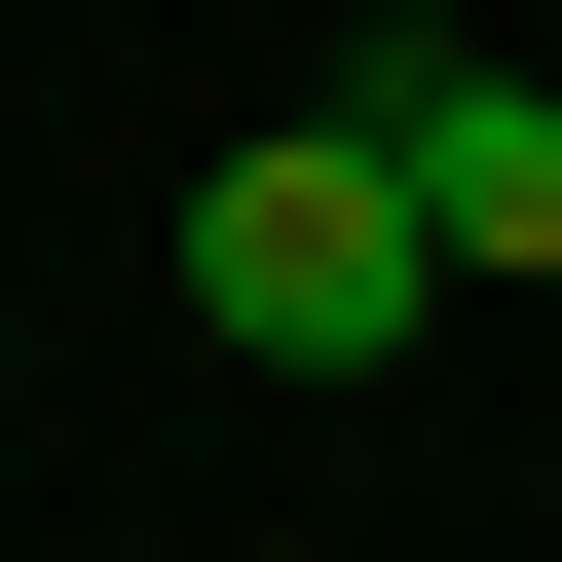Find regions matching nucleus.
<instances>
[{
    "label": "nucleus",
    "instance_id": "1",
    "mask_svg": "<svg viewBox=\"0 0 562 562\" xmlns=\"http://www.w3.org/2000/svg\"><path fill=\"white\" fill-rule=\"evenodd\" d=\"M413 301H450V225H413L375 113H262V150L188 188V338H225V375H375Z\"/></svg>",
    "mask_w": 562,
    "mask_h": 562
},
{
    "label": "nucleus",
    "instance_id": "2",
    "mask_svg": "<svg viewBox=\"0 0 562 562\" xmlns=\"http://www.w3.org/2000/svg\"><path fill=\"white\" fill-rule=\"evenodd\" d=\"M338 113L413 150V225H450V262H525V301H562V76H487V38H375Z\"/></svg>",
    "mask_w": 562,
    "mask_h": 562
}]
</instances>
